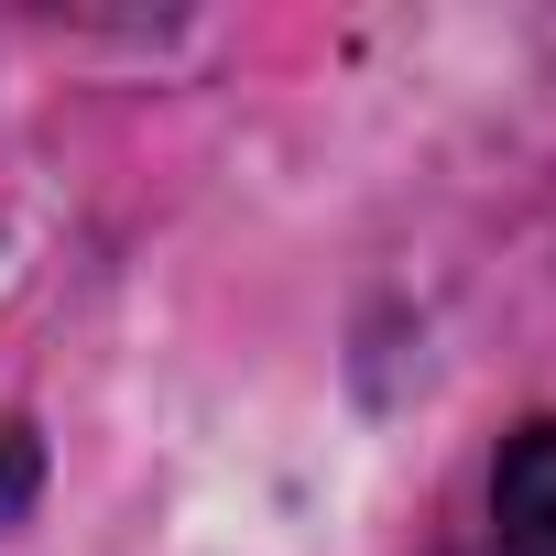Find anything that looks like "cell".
<instances>
[{
  "label": "cell",
  "instance_id": "cell-1",
  "mask_svg": "<svg viewBox=\"0 0 556 556\" xmlns=\"http://www.w3.org/2000/svg\"><path fill=\"white\" fill-rule=\"evenodd\" d=\"M491 523L513 556H556V426H523L491 469Z\"/></svg>",
  "mask_w": 556,
  "mask_h": 556
}]
</instances>
